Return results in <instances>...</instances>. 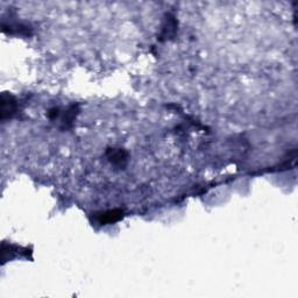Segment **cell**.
<instances>
[{
	"mask_svg": "<svg viewBox=\"0 0 298 298\" xmlns=\"http://www.w3.org/2000/svg\"><path fill=\"white\" fill-rule=\"evenodd\" d=\"M17 110V101L11 95L2 94L1 96V119L5 120L12 117Z\"/></svg>",
	"mask_w": 298,
	"mask_h": 298,
	"instance_id": "cell-1",
	"label": "cell"
},
{
	"mask_svg": "<svg viewBox=\"0 0 298 298\" xmlns=\"http://www.w3.org/2000/svg\"><path fill=\"white\" fill-rule=\"evenodd\" d=\"M124 213L121 210H108L105 211V212L98 213L97 214V222L100 224V225H106V224H112L118 222L123 218Z\"/></svg>",
	"mask_w": 298,
	"mask_h": 298,
	"instance_id": "cell-2",
	"label": "cell"
},
{
	"mask_svg": "<svg viewBox=\"0 0 298 298\" xmlns=\"http://www.w3.org/2000/svg\"><path fill=\"white\" fill-rule=\"evenodd\" d=\"M107 158L114 165L124 166L127 161V153L121 149H110L107 153Z\"/></svg>",
	"mask_w": 298,
	"mask_h": 298,
	"instance_id": "cell-3",
	"label": "cell"
}]
</instances>
